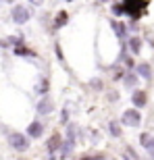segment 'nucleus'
<instances>
[{
  "label": "nucleus",
  "mask_w": 154,
  "mask_h": 160,
  "mask_svg": "<svg viewBox=\"0 0 154 160\" xmlns=\"http://www.w3.org/2000/svg\"><path fill=\"white\" fill-rule=\"evenodd\" d=\"M67 117H69V108H65V110H63V121H67Z\"/></svg>",
  "instance_id": "nucleus-21"
},
{
  "label": "nucleus",
  "mask_w": 154,
  "mask_h": 160,
  "mask_svg": "<svg viewBox=\"0 0 154 160\" xmlns=\"http://www.w3.org/2000/svg\"><path fill=\"white\" fill-rule=\"evenodd\" d=\"M125 6V12H129L131 17H133V21H137V19L142 17L144 12H146V8H148V2H133V0H125L123 2Z\"/></svg>",
  "instance_id": "nucleus-1"
},
{
  "label": "nucleus",
  "mask_w": 154,
  "mask_h": 160,
  "mask_svg": "<svg viewBox=\"0 0 154 160\" xmlns=\"http://www.w3.org/2000/svg\"><path fill=\"white\" fill-rule=\"evenodd\" d=\"M36 92L38 94H46L48 92V81L44 77H40V81H38V85H36Z\"/></svg>",
  "instance_id": "nucleus-14"
},
{
  "label": "nucleus",
  "mask_w": 154,
  "mask_h": 160,
  "mask_svg": "<svg viewBox=\"0 0 154 160\" xmlns=\"http://www.w3.org/2000/svg\"><path fill=\"white\" fill-rule=\"evenodd\" d=\"M125 160H133V158H125Z\"/></svg>",
  "instance_id": "nucleus-23"
},
{
  "label": "nucleus",
  "mask_w": 154,
  "mask_h": 160,
  "mask_svg": "<svg viewBox=\"0 0 154 160\" xmlns=\"http://www.w3.org/2000/svg\"><path fill=\"white\" fill-rule=\"evenodd\" d=\"M92 88H96V89H100V88H102V83L98 81V79H96V81H92Z\"/></svg>",
  "instance_id": "nucleus-19"
},
{
  "label": "nucleus",
  "mask_w": 154,
  "mask_h": 160,
  "mask_svg": "<svg viewBox=\"0 0 154 160\" xmlns=\"http://www.w3.org/2000/svg\"><path fill=\"white\" fill-rule=\"evenodd\" d=\"M79 160H100V158H90V156H83V158H79Z\"/></svg>",
  "instance_id": "nucleus-22"
},
{
  "label": "nucleus",
  "mask_w": 154,
  "mask_h": 160,
  "mask_svg": "<svg viewBox=\"0 0 154 160\" xmlns=\"http://www.w3.org/2000/svg\"><path fill=\"white\" fill-rule=\"evenodd\" d=\"M27 133H29L31 137H40L42 133H44V127H42V123H38V121H33V123L27 127Z\"/></svg>",
  "instance_id": "nucleus-7"
},
{
  "label": "nucleus",
  "mask_w": 154,
  "mask_h": 160,
  "mask_svg": "<svg viewBox=\"0 0 154 160\" xmlns=\"http://www.w3.org/2000/svg\"><path fill=\"white\" fill-rule=\"evenodd\" d=\"M110 133H113L115 137L121 135V127H119V123H110Z\"/></svg>",
  "instance_id": "nucleus-17"
},
{
  "label": "nucleus",
  "mask_w": 154,
  "mask_h": 160,
  "mask_svg": "<svg viewBox=\"0 0 154 160\" xmlns=\"http://www.w3.org/2000/svg\"><path fill=\"white\" fill-rule=\"evenodd\" d=\"M110 25H113V31L117 33L119 38H125V33H127V27H125L123 23H117V21H113Z\"/></svg>",
  "instance_id": "nucleus-10"
},
{
  "label": "nucleus",
  "mask_w": 154,
  "mask_h": 160,
  "mask_svg": "<svg viewBox=\"0 0 154 160\" xmlns=\"http://www.w3.org/2000/svg\"><path fill=\"white\" fill-rule=\"evenodd\" d=\"M50 160H54V158H50Z\"/></svg>",
  "instance_id": "nucleus-24"
},
{
  "label": "nucleus",
  "mask_w": 154,
  "mask_h": 160,
  "mask_svg": "<svg viewBox=\"0 0 154 160\" xmlns=\"http://www.w3.org/2000/svg\"><path fill=\"white\" fill-rule=\"evenodd\" d=\"M136 73H137V75H142L144 79H150V77H152V71H150V65H146V62H140V65L136 67Z\"/></svg>",
  "instance_id": "nucleus-8"
},
{
  "label": "nucleus",
  "mask_w": 154,
  "mask_h": 160,
  "mask_svg": "<svg viewBox=\"0 0 154 160\" xmlns=\"http://www.w3.org/2000/svg\"><path fill=\"white\" fill-rule=\"evenodd\" d=\"M131 100H133V104H136L137 108H142V106H146V94L144 92H133V96H131Z\"/></svg>",
  "instance_id": "nucleus-9"
},
{
  "label": "nucleus",
  "mask_w": 154,
  "mask_h": 160,
  "mask_svg": "<svg viewBox=\"0 0 154 160\" xmlns=\"http://www.w3.org/2000/svg\"><path fill=\"white\" fill-rule=\"evenodd\" d=\"M129 48H131V52H133V54H137V52H140V48H142V40H140V38H131V40H129Z\"/></svg>",
  "instance_id": "nucleus-11"
},
{
  "label": "nucleus",
  "mask_w": 154,
  "mask_h": 160,
  "mask_svg": "<svg viewBox=\"0 0 154 160\" xmlns=\"http://www.w3.org/2000/svg\"><path fill=\"white\" fill-rule=\"evenodd\" d=\"M140 121H142V117H140L137 110H125L123 117H121V123L127 125V127H137Z\"/></svg>",
  "instance_id": "nucleus-3"
},
{
  "label": "nucleus",
  "mask_w": 154,
  "mask_h": 160,
  "mask_svg": "<svg viewBox=\"0 0 154 160\" xmlns=\"http://www.w3.org/2000/svg\"><path fill=\"white\" fill-rule=\"evenodd\" d=\"M15 54H19V56H36V54L31 52V50H27L25 46H17L15 48Z\"/></svg>",
  "instance_id": "nucleus-15"
},
{
  "label": "nucleus",
  "mask_w": 154,
  "mask_h": 160,
  "mask_svg": "<svg viewBox=\"0 0 154 160\" xmlns=\"http://www.w3.org/2000/svg\"><path fill=\"white\" fill-rule=\"evenodd\" d=\"M27 19H29V11L25 6H15L13 8V21L15 23H27Z\"/></svg>",
  "instance_id": "nucleus-4"
},
{
  "label": "nucleus",
  "mask_w": 154,
  "mask_h": 160,
  "mask_svg": "<svg viewBox=\"0 0 154 160\" xmlns=\"http://www.w3.org/2000/svg\"><path fill=\"white\" fill-rule=\"evenodd\" d=\"M123 81H125V85H127V88H133V85H136V81H137V77L133 75V73H127Z\"/></svg>",
  "instance_id": "nucleus-16"
},
{
  "label": "nucleus",
  "mask_w": 154,
  "mask_h": 160,
  "mask_svg": "<svg viewBox=\"0 0 154 160\" xmlns=\"http://www.w3.org/2000/svg\"><path fill=\"white\" fill-rule=\"evenodd\" d=\"M113 12H115V15H123V12H125L123 2H121V4H113Z\"/></svg>",
  "instance_id": "nucleus-18"
},
{
  "label": "nucleus",
  "mask_w": 154,
  "mask_h": 160,
  "mask_svg": "<svg viewBox=\"0 0 154 160\" xmlns=\"http://www.w3.org/2000/svg\"><path fill=\"white\" fill-rule=\"evenodd\" d=\"M52 108H54V104H52L50 98H44V100L38 102V112H40V114H48Z\"/></svg>",
  "instance_id": "nucleus-6"
},
{
  "label": "nucleus",
  "mask_w": 154,
  "mask_h": 160,
  "mask_svg": "<svg viewBox=\"0 0 154 160\" xmlns=\"http://www.w3.org/2000/svg\"><path fill=\"white\" fill-rule=\"evenodd\" d=\"M148 152H150V158H154V142H152V146L148 148Z\"/></svg>",
  "instance_id": "nucleus-20"
},
{
  "label": "nucleus",
  "mask_w": 154,
  "mask_h": 160,
  "mask_svg": "<svg viewBox=\"0 0 154 160\" xmlns=\"http://www.w3.org/2000/svg\"><path fill=\"white\" fill-rule=\"evenodd\" d=\"M46 148H48V152H56L59 148H63L59 133H52V137H50V139H48V143H46Z\"/></svg>",
  "instance_id": "nucleus-5"
},
{
  "label": "nucleus",
  "mask_w": 154,
  "mask_h": 160,
  "mask_svg": "<svg viewBox=\"0 0 154 160\" xmlns=\"http://www.w3.org/2000/svg\"><path fill=\"white\" fill-rule=\"evenodd\" d=\"M140 142H142V146L146 150L150 148V146H152V142H154V137L150 135V133H142V135H140Z\"/></svg>",
  "instance_id": "nucleus-13"
},
{
  "label": "nucleus",
  "mask_w": 154,
  "mask_h": 160,
  "mask_svg": "<svg viewBox=\"0 0 154 160\" xmlns=\"http://www.w3.org/2000/svg\"><path fill=\"white\" fill-rule=\"evenodd\" d=\"M67 19H69L67 11H60V12H59V17H56V21H54V27H63V25L67 23Z\"/></svg>",
  "instance_id": "nucleus-12"
},
{
  "label": "nucleus",
  "mask_w": 154,
  "mask_h": 160,
  "mask_svg": "<svg viewBox=\"0 0 154 160\" xmlns=\"http://www.w3.org/2000/svg\"><path fill=\"white\" fill-rule=\"evenodd\" d=\"M8 143H11L17 152H25V150L29 148V142H27V137H25L23 133H11V135H8Z\"/></svg>",
  "instance_id": "nucleus-2"
}]
</instances>
